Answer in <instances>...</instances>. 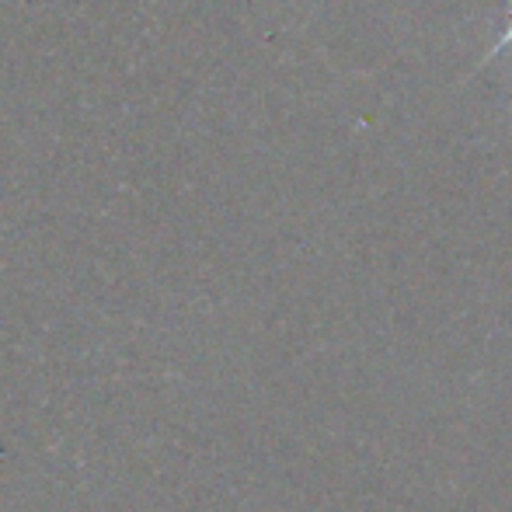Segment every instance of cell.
<instances>
[{"instance_id": "6da1fadb", "label": "cell", "mask_w": 512, "mask_h": 512, "mask_svg": "<svg viewBox=\"0 0 512 512\" xmlns=\"http://www.w3.org/2000/svg\"><path fill=\"white\" fill-rule=\"evenodd\" d=\"M509 21H512V18H509ZM509 39H512V32H509Z\"/></svg>"}]
</instances>
